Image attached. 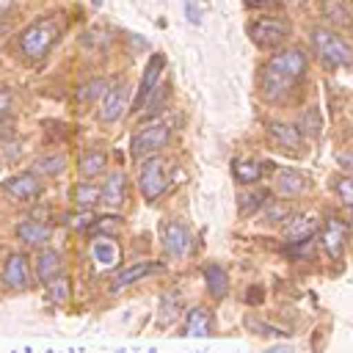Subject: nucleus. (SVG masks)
I'll return each mask as SVG.
<instances>
[{"label":"nucleus","instance_id":"nucleus-42","mask_svg":"<svg viewBox=\"0 0 353 353\" xmlns=\"http://www.w3.org/2000/svg\"><path fill=\"white\" fill-rule=\"evenodd\" d=\"M0 165H3V160H0Z\"/></svg>","mask_w":353,"mask_h":353},{"label":"nucleus","instance_id":"nucleus-5","mask_svg":"<svg viewBox=\"0 0 353 353\" xmlns=\"http://www.w3.org/2000/svg\"><path fill=\"white\" fill-rule=\"evenodd\" d=\"M168 127L165 124H146V127H141L135 135H132V143H130V154H132V160H143V157H149V154H154L157 149H163L165 143H168Z\"/></svg>","mask_w":353,"mask_h":353},{"label":"nucleus","instance_id":"nucleus-33","mask_svg":"<svg viewBox=\"0 0 353 353\" xmlns=\"http://www.w3.org/2000/svg\"><path fill=\"white\" fill-rule=\"evenodd\" d=\"M185 14H188V22H190V25H199V22H201V11L196 8L193 0H185Z\"/></svg>","mask_w":353,"mask_h":353},{"label":"nucleus","instance_id":"nucleus-34","mask_svg":"<svg viewBox=\"0 0 353 353\" xmlns=\"http://www.w3.org/2000/svg\"><path fill=\"white\" fill-rule=\"evenodd\" d=\"M8 102H11V94L8 91H0V116L8 110Z\"/></svg>","mask_w":353,"mask_h":353},{"label":"nucleus","instance_id":"nucleus-23","mask_svg":"<svg viewBox=\"0 0 353 353\" xmlns=\"http://www.w3.org/2000/svg\"><path fill=\"white\" fill-rule=\"evenodd\" d=\"M105 171V154L102 152H85L83 157H80V174L83 176H97V174H102Z\"/></svg>","mask_w":353,"mask_h":353},{"label":"nucleus","instance_id":"nucleus-8","mask_svg":"<svg viewBox=\"0 0 353 353\" xmlns=\"http://www.w3.org/2000/svg\"><path fill=\"white\" fill-rule=\"evenodd\" d=\"M130 108V88L124 83H116L113 88L105 91V102H102V121H119L124 116V110Z\"/></svg>","mask_w":353,"mask_h":353},{"label":"nucleus","instance_id":"nucleus-9","mask_svg":"<svg viewBox=\"0 0 353 353\" xmlns=\"http://www.w3.org/2000/svg\"><path fill=\"white\" fill-rule=\"evenodd\" d=\"M3 281L11 290H25L28 287L30 273H28V259L22 254H11L6 259V265H3Z\"/></svg>","mask_w":353,"mask_h":353},{"label":"nucleus","instance_id":"nucleus-21","mask_svg":"<svg viewBox=\"0 0 353 353\" xmlns=\"http://www.w3.org/2000/svg\"><path fill=\"white\" fill-rule=\"evenodd\" d=\"M91 254H94V262H97V265L113 268V265L119 262V248H116L110 240H97L94 248H91Z\"/></svg>","mask_w":353,"mask_h":353},{"label":"nucleus","instance_id":"nucleus-19","mask_svg":"<svg viewBox=\"0 0 353 353\" xmlns=\"http://www.w3.org/2000/svg\"><path fill=\"white\" fill-rule=\"evenodd\" d=\"M323 14L325 19H331V25H339V28L350 25V11L345 0H323Z\"/></svg>","mask_w":353,"mask_h":353},{"label":"nucleus","instance_id":"nucleus-37","mask_svg":"<svg viewBox=\"0 0 353 353\" xmlns=\"http://www.w3.org/2000/svg\"><path fill=\"white\" fill-rule=\"evenodd\" d=\"M259 298H262V290H251V292H248V303H256Z\"/></svg>","mask_w":353,"mask_h":353},{"label":"nucleus","instance_id":"nucleus-32","mask_svg":"<svg viewBox=\"0 0 353 353\" xmlns=\"http://www.w3.org/2000/svg\"><path fill=\"white\" fill-rule=\"evenodd\" d=\"M303 127H306V135H317L320 132V116H317V110H309L303 116Z\"/></svg>","mask_w":353,"mask_h":353},{"label":"nucleus","instance_id":"nucleus-24","mask_svg":"<svg viewBox=\"0 0 353 353\" xmlns=\"http://www.w3.org/2000/svg\"><path fill=\"white\" fill-rule=\"evenodd\" d=\"M232 168L240 182H256L262 176V163H256V160H234Z\"/></svg>","mask_w":353,"mask_h":353},{"label":"nucleus","instance_id":"nucleus-11","mask_svg":"<svg viewBox=\"0 0 353 353\" xmlns=\"http://www.w3.org/2000/svg\"><path fill=\"white\" fill-rule=\"evenodd\" d=\"M314 232H317V221L312 215H295L284 226V237L290 243H306V240H312Z\"/></svg>","mask_w":353,"mask_h":353},{"label":"nucleus","instance_id":"nucleus-2","mask_svg":"<svg viewBox=\"0 0 353 353\" xmlns=\"http://www.w3.org/2000/svg\"><path fill=\"white\" fill-rule=\"evenodd\" d=\"M61 36V25L52 19V17H47V19H36V22H30L22 33H19V52L28 58V61H41L47 52H50V47L55 44V39Z\"/></svg>","mask_w":353,"mask_h":353},{"label":"nucleus","instance_id":"nucleus-17","mask_svg":"<svg viewBox=\"0 0 353 353\" xmlns=\"http://www.w3.org/2000/svg\"><path fill=\"white\" fill-rule=\"evenodd\" d=\"M276 188L281 196H298L306 190V176L298 174V171H281L279 179H276Z\"/></svg>","mask_w":353,"mask_h":353},{"label":"nucleus","instance_id":"nucleus-25","mask_svg":"<svg viewBox=\"0 0 353 353\" xmlns=\"http://www.w3.org/2000/svg\"><path fill=\"white\" fill-rule=\"evenodd\" d=\"M188 336H207L210 334V314L204 309H193L188 317Z\"/></svg>","mask_w":353,"mask_h":353},{"label":"nucleus","instance_id":"nucleus-27","mask_svg":"<svg viewBox=\"0 0 353 353\" xmlns=\"http://www.w3.org/2000/svg\"><path fill=\"white\" fill-rule=\"evenodd\" d=\"M66 168V157L63 154H44L36 160V171H41L44 176H55Z\"/></svg>","mask_w":353,"mask_h":353},{"label":"nucleus","instance_id":"nucleus-41","mask_svg":"<svg viewBox=\"0 0 353 353\" xmlns=\"http://www.w3.org/2000/svg\"><path fill=\"white\" fill-rule=\"evenodd\" d=\"M350 232H353V221H350Z\"/></svg>","mask_w":353,"mask_h":353},{"label":"nucleus","instance_id":"nucleus-30","mask_svg":"<svg viewBox=\"0 0 353 353\" xmlns=\"http://www.w3.org/2000/svg\"><path fill=\"white\" fill-rule=\"evenodd\" d=\"M334 188H336V196L342 199V204L353 207V176H339Z\"/></svg>","mask_w":353,"mask_h":353},{"label":"nucleus","instance_id":"nucleus-29","mask_svg":"<svg viewBox=\"0 0 353 353\" xmlns=\"http://www.w3.org/2000/svg\"><path fill=\"white\" fill-rule=\"evenodd\" d=\"M287 212H290V207H287L284 201H279V199H273V201H265V221H268V223L284 221V218H287Z\"/></svg>","mask_w":353,"mask_h":353},{"label":"nucleus","instance_id":"nucleus-20","mask_svg":"<svg viewBox=\"0 0 353 353\" xmlns=\"http://www.w3.org/2000/svg\"><path fill=\"white\" fill-rule=\"evenodd\" d=\"M204 279H207V287H210V292L215 298H223L229 292V279L218 265H207L204 268Z\"/></svg>","mask_w":353,"mask_h":353},{"label":"nucleus","instance_id":"nucleus-13","mask_svg":"<svg viewBox=\"0 0 353 353\" xmlns=\"http://www.w3.org/2000/svg\"><path fill=\"white\" fill-rule=\"evenodd\" d=\"M163 243H165L168 254L182 256L185 248H188V229H185L182 223H176V221L165 223V226H163Z\"/></svg>","mask_w":353,"mask_h":353},{"label":"nucleus","instance_id":"nucleus-26","mask_svg":"<svg viewBox=\"0 0 353 353\" xmlns=\"http://www.w3.org/2000/svg\"><path fill=\"white\" fill-rule=\"evenodd\" d=\"M72 199H74L80 207H94V204L102 199V190L94 188V185H88V182H83V185L72 188Z\"/></svg>","mask_w":353,"mask_h":353},{"label":"nucleus","instance_id":"nucleus-31","mask_svg":"<svg viewBox=\"0 0 353 353\" xmlns=\"http://www.w3.org/2000/svg\"><path fill=\"white\" fill-rule=\"evenodd\" d=\"M47 292H50V298L52 301H66V295H69V281L66 279H52V281H47Z\"/></svg>","mask_w":353,"mask_h":353},{"label":"nucleus","instance_id":"nucleus-3","mask_svg":"<svg viewBox=\"0 0 353 353\" xmlns=\"http://www.w3.org/2000/svg\"><path fill=\"white\" fill-rule=\"evenodd\" d=\"M312 44H314V52L317 58L325 63V66H350L353 63V50L345 44L342 36H336L334 30L328 28H314L312 30Z\"/></svg>","mask_w":353,"mask_h":353},{"label":"nucleus","instance_id":"nucleus-15","mask_svg":"<svg viewBox=\"0 0 353 353\" xmlns=\"http://www.w3.org/2000/svg\"><path fill=\"white\" fill-rule=\"evenodd\" d=\"M17 234L28 245H44L50 240V226L47 223H39V221H25V223H19Z\"/></svg>","mask_w":353,"mask_h":353},{"label":"nucleus","instance_id":"nucleus-1","mask_svg":"<svg viewBox=\"0 0 353 353\" xmlns=\"http://www.w3.org/2000/svg\"><path fill=\"white\" fill-rule=\"evenodd\" d=\"M306 55L301 50H284V52H276L265 72H262V97L270 99V102H279L284 99L295 83L306 74Z\"/></svg>","mask_w":353,"mask_h":353},{"label":"nucleus","instance_id":"nucleus-10","mask_svg":"<svg viewBox=\"0 0 353 353\" xmlns=\"http://www.w3.org/2000/svg\"><path fill=\"white\" fill-rule=\"evenodd\" d=\"M163 66H165V58H163V55H154V58L149 61V66H146V72H143V77H141V88H138V94H135L132 110H138V108L143 105V99L152 94V88H154V83H157Z\"/></svg>","mask_w":353,"mask_h":353},{"label":"nucleus","instance_id":"nucleus-40","mask_svg":"<svg viewBox=\"0 0 353 353\" xmlns=\"http://www.w3.org/2000/svg\"><path fill=\"white\" fill-rule=\"evenodd\" d=\"M91 3H94V6H99V3H102V0H91Z\"/></svg>","mask_w":353,"mask_h":353},{"label":"nucleus","instance_id":"nucleus-28","mask_svg":"<svg viewBox=\"0 0 353 353\" xmlns=\"http://www.w3.org/2000/svg\"><path fill=\"white\" fill-rule=\"evenodd\" d=\"M265 201H268V196H265L262 190H256V193H243V199H240V215H251L256 207H265Z\"/></svg>","mask_w":353,"mask_h":353},{"label":"nucleus","instance_id":"nucleus-22","mask_svg":"<svg viewBox=\"0 0 353 353\" xmlns=\"http://www.w3.org/2000/svg\"><path fill=\"white\" fill-rule=\"evenodd\" d=\"M154 268H157L154 262H141V265H135V268H127L124 273H119V279L113 281V287H110V290L116 292V290H121V287H127L130 281H135V279H141V276H146V273H152Z\"/></svg>","mask_w":353,"mask_h":353},{"label":"nucleus","instance_id":"nucleus-14","mask_svg":"<svg viewBox=\"0 0 353 353\" xmlns=\"http://www.w3.org/2000/svg\"><path fill=\"white\" fill-rule=\"evenodd\" d=\"M268 135H270L279 146H287V149H298V146H301V132H298L292 124L273 121V124H268Z\"/></svg>","mask_w":353,"mask_h":353},{"label":"nucleus","instance_id":"nucleus-39","mask_svg":"<svg viewBox=\"0 0 353 353\" xmlns=\"http://www.w3.org/2000/svg\"><path fill=\"white\" fill-rule=\"evenodd\" d=\"M248 6H268V3H276V0H245Z\"/></svg>","mask_w":353,"mask_h":353},{"label":"nucleus","instance_id":"nucleus-6","mask_svg":"<svg viewBox=\"0 0 353 353\" xmlns=\"http://www.w3.org/2000/svg\"><path fill=\"white\" fill-rule=\"evenodd\" d=\"M165 188H168L165 163H163L160 157H154V160H149V163L143 165V171H141V193H143L149 201H154L157 196L165 193Z\"/></svg>","mask_w":353,"mask_h":353},{"label":"nucleus","instance_id":"nucleus-38","mask_svg":"<svg viewBox=\"0 0 353 353\" xmlns=\"http://www.w3.org/2000/svg\"><path fill=\"white\" fill-rule=\"evenodd\" d=\"M339 163L347 165V168H353V157H347V154H339Z\"/></svg>","mask_w":353,"mask_h":353},{"label":"nucleus","instance_id":"nucleus-16","mask_svg":"<svg viewBox=\"0 0 353 353\" xmlns=\"http://www.w3.org/2000/svg\"><path fill=\"white\" fill-rule=\"evenodd\" d=\"M58 270H61V254L52 251V248H44V251L39 254V259H36V273H39V279H41V281H52V279L58 276Z\"/></svg>","mask_w":353,"mask_h":353},{"label":"nucleus","instance_id":"nucleus-12","mask_svg":"<svg viewBox=\"0 0 353 353\" xmlns=\"http://www.w3.org/2000/svg\"><path fill=\"white\" fill-rule=\"evenodd\" d=\"M342 243H345V226L339 218H328L325 221V229H323V248L328 251L331 259H339L342 256Z\"/></svg>","mask_w":353,"mask_h":353},{"label":"nucleus","instance_id":"nucleus-4","mask_svg":"<svg viewBox=\"0 0 353 353\" xmlns=\"http://www.w3.org/2000/svg\"><path fill=\"white\" fill-rule=\"evenodd\" d=\"M287 36H290V25L281 17H262V19H254L248 25V39L256 47H268V50L279 47Z\"/></svg>","mask_w":353,"mask_h":353},{"label":"nucleus","instance_id":"nucleus-7","mask_svg":"<svg viewBox=\"0 0 353 353\" xmlns=\"http://www.w3.org/2000/svg\"><path fill=\"white\" fill-rule=\"evenodd\" d=\"M3 193L11 196V199H17V201H28V199H36L41 193V182L30 171L28 174H17V176H11V179L3 182Z\"/></svg>","mask_w":353,"mask_h":353},{"label":"nucleus","instance_id":"nucleus-36","mask_svg":"<svg viewBox=\"0 0 353 353\" xmlns=\"http://www.w3.org/2000/svg\"><path fill=\"white\" fill-rule=\"evenodd\" d=\"M265 353H292V350H290V345H276V347H270Z\"/></svg>","mask_w":353,"mask_h":353},{"label":"nucleus","instance_id":"nucleus-35","mask_svg":"<svg viewBox=\"0 0 353 353\" xmlns=\"http://www.w3.org/2000/svg\"><path fill=\"white\" fill-rule=\"evenodd\" d=\"M11 8H14V0H0V17H3V14H8Z\"/></svg>","mask_w":353,"mask_h":353},{"label":"nucleus","instance_id":"nucleus-18","mask_svg":"<svg viewBox=\"0 0 353 353\" xmlns=\"http://www.w3.org/2000/svg\"><path fill=\"white\" fill-rule=\"evenodd\" d=\"M124 185H127L124 174H110L105 188H102V201L110 204V207H119L124 201Z\"/></svg>","mask_w":353,"mask_h":353}]
</instances>
